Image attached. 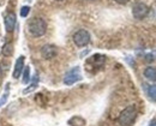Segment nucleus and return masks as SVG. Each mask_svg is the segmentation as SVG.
<instances>
[{"instance_id":"nucleus-1","label":"nucleus","mask_w":156,"mask_h":126,"mask_svg":"<svg viewBox=\"0 0 156 126\" xmlns=\"http://www.w3.org/2000/svg\"><path fill=\"white\" fill-rule=\"evenodd\" d=\"M28 29L33 36L40 37V36H43L46 34L47 24L42 18H33L28 23Z\"/></svg>"},{"instance_id":"nucleus-2","label":"nucleus","mask_w":156,"mask_h":126,"mask_svg":"<svg viewBox=\"0 0 156 126\" xmlns=\"http://www.w3.org/2000/svg\"><path fill=\"white\" fill-rule=\"evenodd\" d=\"M137 117V109L135 106H129L126 107L119 115L118 121L121 126H131L133 121L136 120Z\"/></svg>"},{"instance_id":"nucleus-3","label":"nucleus","mask_w":156,"mask_h":126,"mask_svg":"<svg viewBox=\"0 0 156 126\" xmlns=\"http://www.w3.org/2000/svg\"><path fill=\"white\" fill-rule=\"evenodd\" d=\"M73 42L77 47H85L87 44H89L90 42V34L84 30V29H80L75 33L73 35Z\"/></svg>"},{"instance_id":"nucleus-4","label":"nucleus","mask_w":156,"mask_h":126,"mask_svg":"<svg viewBox=\"0 0 156 126\" xmlns=\"http://www.w3.org/2000/svg\"><path fill=\"white\" fill-rule=\"evenodd\" d=\"M82 79V73H80V68L79 67H73L72 70H70L65 77H64V83L66 85H72V84L77 83Z\"/></svg>"},{"instance_id":"nucleus-5","label":"nucleus","mask_w":156,"mask_h":126,"mask_svg":"<svg viewBox=\"0 0 156 126\" xmlns=\"http://www.w3.org/2000/svg\"><path fill=\"white\" fill-rule=\"evenodd\" d=\"M149 13V7L144 2H136L132 7V15L136 19H143L148 16Z\"/></svg>"},{"instance_id":"nucleus-6","label":"nucleus","mask_w":156,"mask_h":126,"mask_svg":"<svg viewBox=\"0 0 156 126\" xmlns=\"http://www.w3.org/2000/svg\"><path fill=\"white\" fill-rule=\"evenodd\" d=\"M41 55L42 58H44L46 60H49V59H53L55 55H57V48L52 44H46L42 47L41 49Z\"/></svg>"},{"instance_id":"nucleus-7","label":"nucleus","mask_w":156,"mask_h":126,"mask_svg":"<svg viewBox=\"0 0 156 126\" xmlns=\"http://www.w3.org/2000/svg\"><path fill=\"white\" fill-rule=\"evenodd\" d=\"M24 60L25 58L23 55H20V58L17 59V61L15 64V70H13V78L15 79H18L23 72V68H24Z\"/></svg>"},{"instance_id":"nucleus-8","label":"nucleus","mask_w":156,"mask_h":126,"mask_svg":"<svg viewBox=\"0 0 156 126\" xmlns=\"http://www.w3.org/2000/svg\"><path fill=\"white\" fill-rule=\"evenodd\" d=\"M16 22H17V19H16V15L15 13H12V12L7 13L5 16V26H6V30L7 31H12L15 29Z\"/></svg>"},{"instance_id":"nucleus-9","label":"nucleus","mask_w":156,"mask_h":126,"mask_svg":"<svg viewBox=\"0 0 156 126\" xmlns=\"http://www.w3.org/2000/svg\"><path fill=\"white\" fill-rule=\"evenodd\" d=\"M144 76L147 79L156 82V67H147L144 70Z\"/></svg>"},{"instance_id":"nucleus-10","label":"nucleus","mask_w":156,"mask_h":126,"mask_svg":"<svg viewBox=\"0 0 156 126\" xmlns=\"http://www.w3.org/2000/svg\"><path fill=\"white\" fill-rule=\"evenodd\" d=\"M69 125L70 126H84L85 125V119H83L82 117H72L69 120Z\"/></svg>"},{"instance_id":"nucleus-11","label":"nucleus","mask_w":156,"mask_h":126,"mask_svg":"<svg viewBox=\"0 0 156 126\" xmlns=\"http://www.w3.org/2000/svg\"><path fill=\"white\" fill-rule=\"evenodd\" d=\"M2 54L5 57H11L13 54V46H12V43H6L2 47Z\"/></svg>"},{"instance_id":"nucleus-12","label":"nucleus","mask_w":156,"mask_h":126,"mask_svg":"<svg viewBox=\"0 0 156 126\" xmlns=\"http://www.w3.org/2000/svg\"><path fill=\"white\" fill-rule=\"evenodd\" d=\"M29 81H30V67H29V66H24L22 82H23V84H27V83H29Z\"/></svg>"},{"instance_id":"nucleus-13","label":"nucleus","mask_w":156,"mask_h":126,"mask_svg":"<svg viewBox=\"0 0 156 126\" xmlns=\"http://www.w3.org/2000/svg\"><path fill=\"white\" fill-rule=\"evenodd\" d=\"M148 96H149L153 101H156V85L149 86V89H148Z\"/></svg>"},{"instance_id":"nucleus-14","label":"nucleus","mask_w":156,"mask_h":126,"mask_svg":"<svg viewBox=\"0 0 156 126\" xmlns=\"http://www.w3.org/2000/svg\"><path fill=\"white\" fill-rule=\"evenodd\" d=\"M29 12H30V7L29 6H23L20 9V16L22 17H27L29 15Z\"/></svg>"},{"instance_id":"nucleus-15","label":"nucleus","mask_w":156,"mask_h":126,"mask_svg":"<svg viewBox=\"0 0 156 126\" xmlns=\"http://www.w3.org/2000/svg\"><path fill=\"white\" fill-rule=\"evenodd\" d=\"M7 96H9V91H6V93L2 95V99L0 100V107H1V106L4 105L6 101H7Z\"/></svg>"},{"instance_id":"nucleus-16","label":"nucleus","mask_w":156,"mask_h":126,"mask_svg":"<svg viewBox=\"0 0 156 126\" xmlns=\"http://www.w3.org/2000/svg\"><path fill=\"white\" fill-rule=\"evenodd\" d=\"M115 2H118V4H120V5H125V4H127L130 0H114Z\"/></svg>"},{"instance_id":"nucleus-17","label":"nucleus","mask_w":156,"mask_h":126,"mask_svg":"<svg viewBox=\"0 0 156 126\" xmlns=\"http://www.w3.org/2000/svg\"><path fill=\"white\" fill-rule=\"evenodd\" d=\"M58 1H62V0H58Z\"/></svg>"}]
</instances>
